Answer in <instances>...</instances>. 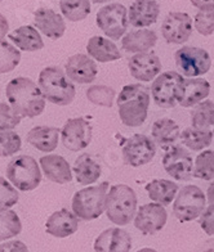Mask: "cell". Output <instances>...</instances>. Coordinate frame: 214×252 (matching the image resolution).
Instances as JSON below:
<instances>
[{
    "instance_id": "4dcf8cb0",
    "label": "cell",
    "mask_w": 214,
    "mask_h": 252,
    "mask_svg": "<svg viewBox=\"0 0 214 252\" xmlns=\"http://www.w3.org/2000/svg\"><path fill=\"white\" fill-rule=\"evenodd\" d=\"M181 140L191 151H203L213 142V133L209 129L186 127L181 134Z\"/></svg>"
},
{
    "instance_id": "484cf974",
    "label": "cell",
    "mask_w": 214,
    "mask_h": 252,
    "mask_svg": "<svg viewBox=\"0 0 214 252\" xmlns=\"http://www.w3.org/2000/svg\"><path fill=\"white\" fill-rule=\"evenodd\" d=\"M87 52L91 58L101 63L112 62L121 58L120 50L116 44L104 36H93L87 44Z\"/></svg>"
},
{
    "instance_id": "7dc6e473",
    "label": "cell",
    "mask_w": 214,
    "mask_h": 252,
    "mask_svg": "<svg viewBox=\"0 0 214 252\" xmlns=\"http://www.w3.org/2000/svg\"><path fill=\"white\" fill-rule=\"evenodd\" d=\"M137 252H157V251H156V250H154V249H148V247H146V249L138 250Z\"/></svg>"
},
{
    "instance_id": "8d00e7d4",
    "label": "cell",
    "mask_w": 214,
    "mask_h": 252,
    "mask_svg": "<svg viewBox=\"0 0 214 252\" xmlns=\"http://www.w3.org/2000/svg\"><path fill=\"white\" fill-rule=\"evenodd\" d=\"M115 96H116L115 90L106 85H93L87 90V98L89 102L96 106L106 107V108L112 107Z\"/></svg>"
},
{
    "instance_id": "ffe728a7",
    "label": "cell",
    "mask_w": 214,
    "mask_h": 252,
    "mask_svg": "<svg viewBox=\"0 0 214 252\" xmlns=\"http://www.w3.org/2000/svg\"><path fill=\"white\" fill-rule=\"evenodd\" d=\"M34 24L37 27V30H40L45 36L52 40L62 37L66 31V24L62 16L49 8L37 9L34 13Z\"/></svg>"
},
{
    "instance_id": "ee69618b",
    "label": "cell",
    "mask_w": 214,
    "mask_h": 252,
    "mask_svg": "<svg viewBox=\"0 0 214 252\" xmlns=\"http://www.w3.org/2000/svg\"><path fill=\"white\" fill-rule=\"evenodd\" d=\"M194 7L200 10L214 12V0H190Z\"/></svg>"
},
{
    "instance_id": "d6986e66",
    "label": "cell",
    "mask_w": 214,
    "mask_h": 252,
    "mask_svg": "<svg viewBox=\"0 0 214 252\" xmlns=\"http://www.w3.org/2000/svg\"><path fill=\"white\" fill-rule=\"evenodd\" d=\"M211 94V84L205 79H184L177 93V103L182 107H194Z\"/></svg>"
},
{
    "instance_id": "4316f807",
    "label": "cell",
    "mask_w": 214,
    "mask_h": 252,
    "mask_svg": "<svg viewBox=\"0 0 214 252\" xmlns=\"http://www.w3.org/2000/svg\"><path fill=\"white\" fill-rule=\"evenodd\" d=\"M60 130L50 126H36L27 133V142L41 152H53L58 146Z\"/></svg>"
},
{
    "instance_id": "3957f363",
    "label": "cell",
    "mask_w": 214,
    "mask_h": 252,
    "mask_svg": "<svg viewBox=\"0 0 214 252\" xmlns=\"http://www.w3.org/2000/svg\"><path fill=\"white\" fill-rule=\"evenodd\" d=\"M106 215L116 225H128L137 214V196L127 184L112 186L107 193Z\"/></svg>"
},
{
    "instance_id": "8fae6325",
    "label": "cell",
    "mask_w": 214,
    "mask_h": 252,
    "mask_svg": "<svg viewBox=\"0 0 214 252\" xmlns=\"http://www.w3.org/2000/svg\"><path fill=\"white\" fill-rule=\"evenodd\" d=\"M156 155V144L143 134H134L123 147V158L132 167L147 165Z\"/></svg>"
},
{
    "instance_id": "60d3db41",
    "label": "cell",
    "mask_w": 214,
    "mask_h": 252,
    "mask_svg": "<svg viewBox=\"0 0 214 252\" xmlns=\"http://www.w3.org/2000/svg\"><path fill=\"white\" fill-rule=\"evenodd\" d=\"M195 29L203 36H209L214 32V12L200 10L194 20Z\"/></svg>"
},
{
    "instance_id": "c3c4849f",
    "label": "cell",
    "mask_w": 214,
    "mask_h": 252,
    "mask_svg": "<svg viewBox=\"0 0 214 252\" xmlns=\"http://www.w3.org/2000/svg\"><path fill=\"white\" fill-rule=\"evenodd\" d=\"M91 1L94 4H102V3H106V1H108V0H91Z\"/></svg>"
},
{
    "instance_id": "816d5d0a",
    "label": "cell",
    "mask_w": 214,
    "mask_h": 252,
    "mask_svg": "<svg viewBox=\"0 0 214 252\" xmlns=\"http://www.w3.org/2000/svg\"><path fill=\"white\" fill-rule=\"evenodd\" d=\"M0 1H3V0H0Z\"/></svg>"
},
{
    "instance_id": "83f0119b",
    "label": "cell",
    "mask_w": 214,
    "mask_h": 252,
    "mask_svg": "<svg viewBox=\"0 0 214 252\" xmlns=\"http://www.w3.org/2000/svg\"><path fill=\"white\" fill-rule=\"evenodd\" d=\"M74 173L76 176V182L81 186H91L100 179L102 169L100 163L92 158L88 153H83L75 159Z\"/></svg>"
},
{
    "instance_id": "5bb4252c",
    "label": "cell",
    "mask_w": 214,
    "mask_h": 252,
    "mask_svg": "<svg viewBox=\"0 0 214 252\" xmlns=\"http://www.w3.org/2000/svg\"><path fill=\"white\" fill-rule=\"evenodd\" d=\"M192 33V18L184 12H171L163 21L161 35L169 44H184Z\"/></svg>"
},
{
    "instance_id": "e575fe53",
    "label": "cell",
    "mask_w": 214,
    "mask_h": 252,
    "mask_svg": "<svg viewBox=\"0 0 214 252\" xmlns=\"http://www.w3.org/2000/svg\"><path fill=\"white\" fill-rule=\"evenodd\" d=\"M21 61L20 50L10 45L4 37H0V73L13 71Z\"/></svg>"
},
{
    "instance_id": "ba28073f",
    "label": "cell",
    "mask_w": 214,
    "mask_h": 252,
    "mask_svg": "<svg viewBox=\"0 0 214 252\" xmlns=\"http://www.w3.org/2000/svg\"><path fill=\"white\" fill-rule=\"evenodd\" d=\"M174 61L182 75L188 79L205 75L212 66L209 53L198 47H182L174 53Z\"/></svg>"
},
{
    "instance_id": "9a60e30c",
    "label": "cell",
    "mask_w": 214,
    "mask_h": 252,
    "mask_svg": "<svg viewBox=\"0 0 214 252\" xmlns=\"http://www.w3.org/2000/svg\"><path fill=\"white\" fill-rule=\"evenodd\" d=\"M168 220L167 210L159 203L141 206L134 218V226L143 234H155L164 228Z\"/></svg>"
},
{
    "instance_id": "4fadbf2b",
    "label": "cell",
    "mask_w": 214,
    "mask_h": 252,
    "mask_svg": "<svg viewBox=\"0 0 214 252\" xmlns=\"http://www.w3.org/2000/svg\"><path fill=\"white\" fill-rule=\"evenodd\" d=\"M194 159L186 148L173 146L163 157V167L173 179L188 180L194 175Z\"/></svg>"
},
{
    "instance_id": "bcb514c9",
    "label": "cell",
    "mask_w": 214,
    "mask_h": 252,
    "mask_svg": "<svg viewBox=\"0 0 214 252\" xmlns=\"http://www.w3.org/2000/svg\"><path fill=\"white\" fill-rule=\"evenodd\" d=\"M207 201L209 202V205L214 206V180L209 184V187H208Z\"/></svg>"
},
{
    "instance_id": "52a82bcc",
    "label": "cell",
    "mask_w": 214,
    "mask_h": 252,
    "mask_svg": "<svg viewBox=\"0 0 214 252\" xmlns=\"http://www.w3.org/2000/svg\"><path fill=\"white\" fill-rule=\"evenodd\" d=\"M207 197L198 186H186L178 192L174 199L173 213L181 222H188L198 219L205 210Z\"/></svg>"
},
{
    "instance_id": "d590c367",
    "label": "cell",
    "mask_w": 214,
    "mask_h": 252,
    "mask_svg": "<svg viewBox=\"0 0 214 252\" xmlns=\"http://www.w3.org/2000/svg\"><path fill=\"white\" fill-rule=\"evenodd\" d=\"M196 179H214V151L207 150L196 157L194 163V175Z\"/></svg>"
},
{
    "instance_id": "74e56055",
    "label": "cell",
    "mask_w": 214,
    "mask_h": 252,
    "mask_svg": "<svg viewBox=\"0 0 214 252\" xmlns=\"http://www.w3.org/2000/svg\"><path fill=\"white\" fill-rule=\"evenodd\" d=\"M21 138L16 131H0V157H9L21 150Z\"/></svg>"
},
{
    "instance_id": "836d02e7",
    "label": "cell",
    "mask_w": 214,
    "mask_h": 252,
    "mask_svg": "<svg viewBox=\"0 0 214 252\" xmlns=\"http://www.w3.org/2000/svg\"><path fill=\"white\" fill-rule=\"evenodd\" d=\"M22 230V224L14 211L0 210V241H7L18 236Z\"/></svg>"
},
{
    "instance_id": "f1b7e54d",
    "label": "cell",
    "mask_w": 214,
    "mask_h": 252,
    "mask_svg": "<svg viewBox=\"0 0 214 252\" xmlns=\"http://www.w3.org/2000/svg\"><path fill=\"white\" fill-rule=\"evenodd\" d=\"M17 47L25 52H36L43 49L44 43L40 33L33 26H21L8 35Z\"/></svg>"
},
{
    "instance_id": "2e32d148",
    "label": "cell",
    "mask_w": 214,
    "mask_h": 252,
    "mask_svg": "<svg viewBox=\"0 0 214 252\" xmlns=\"http://www.w3.org/2000/svg\"><path fill=\"white\" fill-rule=\"evenodd\" d=\"M161 61L155 53H140L129 60V72L138 81L148 83L159 76Z\"/></svg>"
},
{
    "instance_id": "6da1fadb",
    "label": "cell",
    "mask_w": 214,
    "mask_h": 252,
    "mask_svg": "<svg viewBox=\"0 0 214 252\" xmlns=\"http://www.w3.org/2000/svg\"><path fill=\"white\" fill-rule=\"evenodd\" d=\"M10 107L21 117L39 116L45 108V98L40 88L27 77H16L10 80L5 89Z\"/></svg>"
},
{
    "instance_id": "5b68a950",
    "label": "cell",
    "mask_w": 214,
    "mask_h": 252,
    "mask_svg": "<svg viewBox=\"0 0 214 252\" xmlns=\"http://www.w3.org/2000/svg\"><path fill=\"white\" fill-rule=\"evenodd\" d=\"M108 190V183H101L100 186H89L80 189L72 197V213L77 219L91 220L97 219L106 211V198Z\"/></svg>"
},
{
    "instance_id": "8992f818",
    "label": "cell",
    "mask_w": 214,
    "mask_h": 252,
    "mask_svg": "<svg viewBox=\"0 0 214 252\" xmlns=\"http://www.w3.org/2000/svg\"><path fill=\"white\" fill-rule=\"evenodd\" d=\"M7 179L17 189L29 192L37 188L41 182V171L31 156H17L8 163Z\"/></svg>"
},
{
    "instance_id": "1f68e13d",
    "label": "cell",
    "mask_w": 214,
    "mask_h": 252,
    "mask_svg": "<svg viewBox=\"0 0 214 252\" xmlns=\"http://www.w3.org/2000/svg\"><path fill=\"white\" fill-rule=\"evenodd\" d=\"M61 12L71 22L85 20L91 13L89 0H60Z\"/></svg>"
},
{
    "instance_id": "44dd1931",
    "label": "cell",
    "mask_w": 214,
    "mask_h": 252,
    "mask_svg": "<svg viewBox=\"0 0 214 252\" xmlns=\"http://www.w3.org/2000/svg\"><path fill=\"white\" fill-rule=\"evenodd\" d=\"M45 228H47V233L50 236L57 237V238H66L76 233L79 228V219L74 213L62 209L48 218Z\"/></svg>"
},
{
    "instance_id": "277c9868",
    "label": "cell",
    "mask_w": 214,
    "mask_h": 252,
    "mask_svg": "<svg viewBox=\"0 0 214 252\" xmlns=\"http://www.w3.org/2000/svg\"><path fill=\"white\" fill-rule=\"evenodd\" d=\"M39 88L48 102L57 106H67L75 98L76 89L70 83L60 67L50 66L41 70L39 75Z\"/></svg>"
},
{
    "instance_id": "f546056e",
    "label": "cell",
    "mask_w": 214,
    "mask_h": 252,
    "mask_svg": "<svg viewBox=\"0 0 214 252\" xmlns=\"http://www.w3.org/2000/svg\"><path fill=\"white\" fill-rule=\"evenodd\" d=\"M147 194L155 203L161 206L171 205L178 193V186L172 180L155 179L146 186Z\"/></svg>"
},
{
    "instance_id": "603a6c76",
    "label": "cell",
    "mask_w": 214,
    "mask_h": 252,
    "mask_svg": "<svg viewBox=\"0 0 214 252\" xmlns=\"http://www.w3.org/2000/svg\"><path fill=\"white\" fill-rule=\"evenodd\" d=\"M41 170L50 182L57 184H66L72 180L70 163L62 156L58 155H48L40 158Z\"/></svg>"
},
{
    "instance_id": "b9f144b4",
    "label": "cell",
    "mask_w": 214,
    "mask_h": 252,
    "mask_svg": "<svg viewBox=\"0 0 214 252\" xmlns=\"http://www.w3.org/2000/svg\"><path fill=\"white\" fill-rule=\"evenodd\" d=\"M200 226L208 236H214V206L209 205L200 216Z\"/></svg>"
},
{
    "instance_id": "ab89813d",
    "label": "cell",
    "mask_w": 214,
    "mask_h": 252,
    "mask_svg": "<svg viewBox=\"0 0 214 252\" xmlns=\"http://www.w3.org/2000/svg\"><path fill=\"white\" fill-rule=\"evenodd\" d=\"M22 117L18 116L16 111L7 103H0V130L8 131L14 129L21 123Z\"/></svg>"
},
{
    "instance_id": "f6af8a7d",
    "label": "cell",
    "mask_w": 214,
    "mask_h": 252,
    "mask_svg": "<svg viewBox=\"0 0 214 252\" xmlns=\"http://www.w3.org/2000/svg\"><path fill=\"white\" fill-rule=\"evenodd\" d=\"M8 30H9V24H8L7 18L3 14H0V37L5 36Z\"/></svg>"
},
{
    "instance_id": "30bf717a",
    "label": "cell",
    "mask_w": 214,
    "mask_h": 252,
    "mask_svg": "<svg viewBox=\"0 0 214 252\" xmlns=\"http://www.w3.org/2000/svg\"><path fill=\"white\" fill-rule=\"evenodd\" d=\"M181 73L167 71L154 80L151 85V95L160 108H173L177 104V93L183 81Z\"/></svg>"
},
{
    "instance_id": "7402d4cb",
    "label": "cell",
    "mask_w": 214,
    "mask_h": 252,
    "mask_svg": "<svg viewBox=\"0 0 214 252\" xmlns=\"http://www.w3.org/2000/svg\"><path fill=\"white\" fill-rule=\"evenodd\" d=\"M160 14V5L155 0H134L129 8V24L134 27H147L155 24Z\"/></svg>"
},
{
    "instance_id": "7bdbcfd3",
    "label": "cell",
    "mask_w": 214,
    "mask_h": 252,
    "mask_svg": "<svg viewBox=\"0 0 214 252\" xmlns=\"http://www.w3.org/2000/svg\"><path fill=\"white\" fill-rule=\"evenodd\" d=\"M0 252H29V249L21 241H10L0 245Z\"/></svg>"
},
{
    "instance_id": "9c48e42d",
    "label": "cell",
    "mask_w": 214,
    "mask_h": 252,
    "mask_svg": "<svg viewBox=\"0 0 214 252\" xmlns=\"http://www.w3.org/2000/svg\"><path fill=\"white\" fill-rule=\"evenodd\" d=\"M96 22L100 30L112 40H119L127 32L129 18L127 8L123 4L112 3L105 5L97 12Z\"/></svg>"
},
{
    "instance_id": "ac0fdd59",
    "label": "cell",
    "mask_w": 214,
    "mask_h": 252,
    "mask_svg": "<svg viewBox=\"0 0 214 252\" xmlns=\"http://www.w3.org/2000/svg\"><path fill=\"white\" fill-rule=\"evenodd\" d=\"M98 73V67L89 56L75 54L66 63V75L69 79L77 84L93 83Z\"/></svg>"
},
{
    "instance_id": "cb8c5ba5",
    "label": "cell",
    "mask_w": 214,
    "mask_h": 252,
    "mask_svg": "<svg viewBox=\"0 0 214 252\" xmlns=\"http://www.w3.org/2000/svg\"><path fill=\"white\" fill-rule=\"evenodd\" d=\"M151 135H152V140L155 142V144L164 150H168V148L173 147L178 138H181V129L174 120L163 117L154 123L152 129H151Z\"/></svg>"
},
{
    "instance_id": "f907efd6",
    "label": "cell",
    "mask_w": 214,
    "mask_h": 252,
    "mask_svg": "<svg viewBox=\"0 0 214 252\" xmlns=\"http://www.w3.org/2000/svg\"><path fill=\"white\" fill-rule=\"evenodd\" d=\"M213 139H214V131H213Z\"/></svg>"
},
{
    "instance_id": "681fc988",
    "label": "cell",
    "mask_w": 214,
    "mask_h": 252,
    "mask_svg": "<svg viewBox=\"0 0 214 252\" xmlns=\"http://www.w3.org/2000/svg\"><path fill=\"white\" fill-rule=\"evenodd\" d=\"M201 252H214V250H207V251H201Z\"/></svg>"
},
{
    "instance_id": "d4e9b609",
    "label": "cell",
    "mask_w": 214,
    "mask_h": 252,
    "mask_svg": "<svg viewBox=\"0 0 214 252\" xmlns=\"http://www.w3.org/2000/svg\"><path fill=\"white\" fill-rule=\"evenodd\" d=\"M157 35L155 31L141 29V30L132 31L124 35L121 39V47L129 53H147L148 50L156 45Z\"/></svg>"
},
{
    "instance_id": "e0dca14e",
    "label": "cell",
    "mask_w": 214,
    "mask_h": 252,
    "mask_svg": "<svg viewBox=\"0 0 214 252\" xmlns=\"http://www.w3.org/2000/svg\"><path fill=\"white\" fill-rule=\"evenodd\" d=\"M131 249V234L120 228L106 229L94 241L96 252H129Z\"/></svg>"
},
{
    "instance_id": "f35d334b",
    "label": "cell",
    "mask_w": 214,
    "mask_h": 252,
    "mask_svg": "<svg viewBox=\"0 0 214 252\" xmlns=\"http://www.w3.org/2000/svg\"><path fill=\"white\" fill-rule=\"evenodd\" d=\"M17 202H18L17 189L10 186L7 179L0 176V210L13 207Z\"/></svg>"
},
{
    "instance_id": "7c38bea8",
    "label": "cell",
    "mask_w": 214,
    "mask_h": 252,
    "mask_svg": "<svg viewBox=\"0 0 214 252\" xmlns=\"http://www.w3.org/2000/svg\"><path fill=\"white\" fill-rule=\"evenodd\" d=\"M92 130V125L84 117L69 119L61 130L62 144L71 152H79L91 144Z\"/></svg>"
},
{
    "instance_id": "7a4b0ae2",
    "label": "cell",
    "mask_w": 214,
    "mask_h": 252,
    "mask_svg": "<svg viewBox=\"0 0 214 252\" xmlns=\"http://www.w3.org/2000/svg\"><path fill=\"white\" fill-rule=\"evenodd\" d=\"M150 107V92L141 84H129L117 96V112L121 123L138 127L146 121Z\"/></svg>"
},
{
    "instance_id": "d6a6232c",
    "label": "cell",
    "mask_w": 214,
    "mask_h": 252,
    "mask_svg": "<svg viewBox=\"0 0 214 252\" xmlns=\"http://www.w3.org/2000/svg\"><path fill=\"white\" fill-rule=\"evenodd\" d=\"M191 124L192 127H198V129H208L214 125L213 100H203L194 107L191 112Z\"/></svg>"
}]
</instances>
